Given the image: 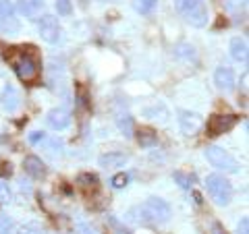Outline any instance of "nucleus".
Segmentation results:
<instances>
[{
    "label": "nucleus",
    "instance_id": "33",
    "mask_svg": "<svg viewBox=\"0 0 249 234\" xmlns=\"http://www.w3.org/2000/svg\"><path fill=\"white\" fill-rule=\"evenodd\" d=\"M210 234H224V228L218 222L212 224V228H210Z\"/></svg>",
    "mask_w": 249,
    "mask_h": 234
},
{
    "label": "nucleus",
    "instance_id": "5",
    "mask_svg": "<svg viewBox=\"0 0 249 234\" xmlns=\"http://www.w3.org/2000/svg\"><path fill=\"white\" fill-rule=\"evenodd\" d=\"M13 68L15 73H17V77L21 81L25 83H31L37 79V75H40V67H37V60L31 56V54H19L17 58L13 60Z\"/></svg>",
    "mask_w": 249,
    "mask_h": 234
},
{
    "label": "nucleus",
    "instance_id": "23",
    "mask_svg": "<svg viewBox=\"0 0 249 234\" xmlns=\"http://www.w3.org/2000/svg\"><path fill=\"white\" fill-rule=\"evenodd\" d=\"M119 129L123 131V135H127V137H131L133 135V118H131V116H121L119 118Z\"/></svg>",
    "mask_w": 249,
    "mask_h": 234
},
{
    "label": "nucleus",
    "instance_id": "20",
    "mask_svg": "<svg viewBox=\"0 0 249 234\" xmlns=\"http://www.w3.org/2000/svg\"><path fill=\"white\" fill-rule=\"evenodd\" d=\"M173 178H175V183L178 186H183V189H191L193 183H196V176L187 174V172H181V170H177V172L173 174Z\"/></svg>",
    "mask_w": 249,
    "mask_h": 234
},
{
    "label": "nucleus",
    "instance_id": "21",
    "mask_svg": "<svg viewBox=\"0 0 249 234\" xmlns=\"http://www.w3.org/2000/svg\"><path fill=\"white\" fill-rule=\"evenodd\" d=\"M42 143H46V151H48L50 155H54V158L62 153V143L58 141V139H48V137H44Z\"/></svg>",
    "mask_w": 249,
    "mask_h": 234
},
{
    "label": "nucleus",
    "instance_id": "3",
    "mask_svg": "<svg viewBox=\"0 0 249 234\" xmlns=\"http://www.w3.org/2000/svg\"><path fill=\"white\" fill-rule=\"evenodd\" d=\"M206 189L216 205H229L232 199V184L220 174H208L206 176Z\"/></svg>",
    "mask_w": 249,
    "mask_h": 234
},
{
    "label": "nucleus",
    "instance_id": "17",
    "mask_svg": "<svg viewBox=\"0 0 249 234\" xmlns=\"http://www.w3.org/2000/svg\"><path fill=\"white\" fill-rule=\"evenodd\" d=\"M129 160V155H124V153H119V151H110V153H104V155H100V166H104V168H119V166H124Z\"/></svg>",
    "mask_w": 249,
    "mask_h": 234
},
{
    "label": "nucleus",
    "instance_id": "24",
    "mask_svg": "<svg viewBox=\"0 0 249 234\" xmlns=\"http://www.w3.org/2000/svg\"><path fill=\"white\" fill-rule=\"evenodd\" d=\"M158 0H133V6L137 13H152Z\"/></svg>",
    "mask_w": 249,
    "mask_h": 234
},
{
    "label": "nucleus",
    "instance_id": "11",
    "mask_svg": "<svg viewBox=\"0 0 249 234\" xmlns=\"http://www.w3.org/2000/svg\"><path fill=\"white\" fill-rule=\"evenodd\" d=\"M214 83H216V87L220 89V91L229 93V91L235 89L237 77H235V73H232V68H229V67H218L216 73H214Z\"/></svg>",
    "mask_w": 249,
    "mask_h": 234
},
{
    "label": "nucleus",
    "instance_id": "16",
    "mask_svg": "<svg viewBox=\"0 0 249 234\" xmlns=\"http://www.w3.org/2000/svg\"><path fill=\"white\" fill-rule=\"evenodd\" d=\"M175 56L181 60V62H187V65H196L197 62V52H196V46L187 44V42H181L175 46Z\"/></svg>",
    "mask_w": 249,
    "mask_h": 234
},
{
    "label": "nucleus",
    "instance_id": "19",
    "mask_svg": "<svg viewBox=\"0 0 249 234\" xmlns=\"http://www.w3.org/2000/svg\"><path fill=\"white\" fill-rule=\"evenodd\" d=\"M15 234H46V230L42 228V224L37 222H27V224H17Z\"/></svg>",
    "mask_w": 249,
    "mask_h": 234
},
{
    "label": "nucleus",
    "instance_id": "18",
    "mask_svg": "<svg viewBox=\"0 0 249 234\" xmlns=\"http://www.w3.org/2000/svg\"><path fill=\"white\" fill-rule=\"evenodd\" d=\"M137 143L142 147H154V145H158V137H156V133L150 129H139L137 131Z\"/></svg>",
    "mask_w": 249,
    "mask_h": 234
},
{
    "label": "nucleus",
    "instance_id": "22",
    "mask_svg": "<svg viewBox=\"0 0 249 234\" xmlns=\"http://www.w3.org/2000/svg\"><path fill=\"white\" fill-rule=\"evenodd\" d=\"M15 228H17V224L9 216L0 214V234H15Z\"/></svg>",
    "mask_w": 249,
    "mask_h": 234
},
{
    "label": "nucleus",
    "instance_id": "8",
    "mask_svg": "<svg viewBox=\"0 0 249 234\" xmlns=\"http://www.w3.org/2000/svg\"><path fill=\"white\" fill-rule=\"evenodd\" d=\"M37 31H40V37L48 44H56L62 37V27L56 17L52 15H42L40 21H37Z\"/></svg>",
    "mask_w": 249,
    "mask_h": 234
},
{
    "label": "nucleus",
    "instance_id": "6",
    "mask_svg": "<svg viewBox=\"0 0 249 234\" xmlns=\"http://www.w3.org/2000/svg\"><path fill=\"white\" fill-rule=\"evenodd\" d=\"M0 106L4 112H17L21 106V96L15 89V85L11 83L9 77L0 75Z\"/></svg>",
    "mask_w": 249,
    "mask_h": 234
},
{
    "label": "nucleus",
    "instance_id": "31",
    "mask_svg": "<svg viewBox=\"0 0 249 234\" xmlns=\"http://www.w3.org/2000/svg\"><path fill=\"white\" fill-rule=\"evenodd\" d=\"M44 133H40V131H36V133H31L29 135V143H42L44 141Z\"/></svg>",
    "mask_w": 249,
    "mask_h": 234
},
{
    "label": "nucleus",
    "instance_id": "4",
    "mask_svg": "<svg viewBox=\"0 0 249 234\" xmlns=\"http://www.w3.org/2000/svg\"><path fill=\"white\" fill-rule=\"evenodd\" d=\"M204 155L216 170H224V172H239V162L232 158L227 150H222V147L210 145V147H206Z\"/></svg>",
    "mask_w": 249,
    "mask_h": 234
},
{
    "label": "nucleus",
    "instance_id": "10",
    "mask_svg": "<svg viewBox=\"0 0 249 234\" xmlns=\"http://www.w3.org/2000/svg\"><path fill=\"white\" fill-rule=\"evenodd\" d=\"M235 124H237L235 114H214L208 120V133L210 135H222V133H229Z\"/></svg>",
    "mask_w": 249,
    "mask_h": 234
},
{
    "label": "nucleus",
    "instance_id": "14",
    "mask_svg": "<svg viewBox=\"0 0 249 234\" xmlns=\"http://www.w3.org/2000/svg\"><path fill=\"white\" fill-rule=\"evenodd\" d=\"M231 56H232V60L241 62V65H247L249 48H247V40H245V37H232V40H231Z\"/></svg>",
    "mask_w": 249,
    "mask_h": 234
},
{
    "label": "nucleus",
    "instance_id": "13",
    "mask_svg": "<svg viewBox=\"0 0 249 234\" xmlns=\"http://www.w3.org/2000/svg\"><path fill=\"white\" fill-rule=\"evenodd\" d=\"M23 170L31 176V178H44L46 176V164L37 158V155H27L23 160Z\"/></svg>",
    "mask_w": 249,
    "mask_h": 234
},
{
    "label": "nucleus",
    "instance_id": "27",
    "mask_svg": "<svg viewBox=\"0 0 249 234\" xmlns=\"http://www.w3.org/2000/svg\"><path fill=\"white\" fill-rule=\"evenodd\" d=\"M77 183H79L81 186H96L98 184V176L96 174H79Z\"/></svg>",
    "mask_w": 249,
    "mask_h": 234
},
{
    "label": "nucleus",
    "instance_id": "2",
    "mask_svg": "<svg viewBox=\"0 0 249 234\" xmlns=\"http://www.w3.org/2000/svg\"><path fill=\"white\" fill-rule=\"evenodd\" d=\"M178 15L193 27H206L210 13L204 0H175Z\"/></svg>",
    "mask_w": 249,
    "mask_h": 234
},
{
    "label": "nucleus",
    "instance_id": "1",
    "mask_svg": "<svg viewBox=\"0 0 249 234\" xmlns=\"http://www.w3.org/2000/svg\"><path fill=\"white\" fill-rule=\"evenodd\" d=\"M129 216L133 217V220L142 222V224H164V222L170 220L173 209H170V205L166 203L164 199L150 197L147 201H143L142 205H137V207L131 209Z\"/></svg>",
    "mask_w": 249,
    "mask_h": 234
},
{
    "label": "nucleus",
    "instance_id": "7",
    "mask_svg": "<svg viewBox=\"0 0 249 234\" xmlns=\"http://www.w3.org/2000/svg\"><path fill=\"white\" fill-rule=\"evenodd\" d=\"M19 19L15 15V6L11 0H0V33L4 35H15L19 33Z\"/></svg>",
    "mask_w": 249,
    "mask_h": 234
},
{
    "label": "nucleus",
    "instance_id": "29",
    "mask_svg": "<svg viewBox=\"0 0 249 234\" xmlns=\"http://www.w3.org/2000/svg\"><path fill=\"white\" fill-rule=\"evenodd\" d=\"M6 201H11V191L4 183H0V203H6Z\"/></svg>",
    "mask_w": 249,
    "mask_h": 234
},
{
    "label": "nucleus",
    "instance_id": "26",
    "mask_svg": "<svg viewBox=\"0 0 249 234\" xmlns=\"http://www.w3.org/2000/svg\"><path fill=\"white\" fill-rule=\"evenodd\" d=\"M56 11H58V15H62V17L71 15V11H73L71 0H56Z\"/></svg>",
    "mask_w": 249,
    "mask_h": 234
},
{
    "label": "nucleus",
    "instance_id": "25",
    "mask_svg": "<svg viewBox=\"0 0 249 234\" xmlns=\"http://www.w3.org/2000/svg\"><path fill=\"white\" fill-rule=\"evenodd\" d=\"M129 181H131V176H129L127 172H119V174H114V176H112L110 184L114 186V189H123V186H127V184H129Z\"/></svg>",
    "mask_w": 249,
    "mask_h": 234
},
{
    "label": "nucleus",
    "instance_id": "28",
    "mask_svg": "<svg viewBox=\"0 0 249 234\" xmlns=\"http://www.w3.org/2000/svg\"><path fill=\"white\" fill-rule=\"evenodd\" d=\"M222 2L231 13H239L241 9H245V0H222Z\"/></svg>",
    "mask_w": 249,
    "mask_h": 234
},
{
    "label": "nucleus",
    "instance_id": "32",
    "mask_svg": "<svg viewBox=\"0 0 249 234\" xmlns=\"http://www.w3.org/2000/svg\"><path fill=\"white\" fill-rule=\"evenodd\" d=\"M77 234H93V228L88 224H77Z\"/></svg>",
    "mask_w": 249,
    "mask_h": 234
},
{
    "label": "nucleus",
    "instance_id": "12",
    "mask_svg": "<svg viewBox=\"0 0 249 234\" xmlns=\"http://www.w3.org/2000/svg\"><path fill=\"white\" fill-rule=\"evenodd\" d=\"M46 120H48V124L54 131H65L71 124V112L67 108H52L48 116H46Z\"/></svg>",
    "mask_w": 249,
    "mask_h": 234
},
{
    "label": "nucleus",
    "instance_id": "15",
    "mask_svg": "<svg viewBox=\"0 0 249 234\" xmlns=\"http://www.w3.org/2000/svg\"><path fill=\"white\" fill-rule=\"evenodd\" d=\"M19 11L27 19H40L44 11V0H19Z\"/></svg>",
    "mask_w": 249,
    "mask_h": 234
},
{
    "label": "nucleus",
    "instance_id": "30",
    "mask_svg": "<svg viewBox=\"0 0 249 234\" xmlns=\"http://www.w3.org/2000/svg\"><path fill=\"white\" fill-rule=\"evenodd\" d=\"M237 234H249V220H247V217H243V220L239 222V226H237Z\"/></svg>",
    "mask_w": 249,
    "mask_h": 234
},
{
    "label": "nucleus",
    "instance_id": "9",
    "mask_svg": "<svg viewBox=\"0 0 249 234\" xmlns=\"http://www.w3.org/2000/svg\"><path fill=\"white\" fill-rule=\"evenodd\" d=\"M178 116V127H181V131L185 133V135H197V133L201 131V127H204V118L197 114V112H191V110H178L177 112Z\"/></svg>",
    "mask_w": 249,
    "mask_h": 234
}]
</instances>
